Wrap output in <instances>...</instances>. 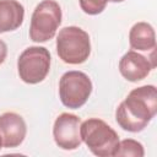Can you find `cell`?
<instances>
[{
    "label": "cell",
    "instance_id": "obj_9",
    "mask_svg": "<svg viewBox=\"0 0 157 157\" xmlns=\"http://www.w3.org/2000/svg\"><path fill=\"white\" fill-rule=\"evenodd\" d=\"M27 134V126L23 118L13 112H6L0 115V137L2 146L13 148L20 146Z\"/></svg>",
    "mask_w": 157,
    "mask_h": 157
},
{
    "label": "cell",
    "instance_id": "obj_6",
    "mask_svg": "<svg viewBox=\"0 0 157 157\" xmlns=\"http://www.w3.org/2000/svg\"><path fill=\"white\" fill-rule=\"evenodd\" d=\"M92 93V81L82 71H67L59 81V97L61 103L71 109L81 108Z\"/></svg>",
    "mask_w": 157,
    "mask_h": 157
},
{
    "label": "cell",
    "instance_id": "obj_1",
    "mask_svg": "<svg viewBox=\"0 0 157 157\" xmlns=\"http://www.w3.org/2000/svg\"><path fill=\"white\" fill-rule=\"evenodd\" d=\"M157 113V90L153 85H145L130 91L118 105L115 120L118 125L130 132L142 131Z\"/></svg>",
    "mask_w": 157,
    "mask_h": 157
},
{
    "label": "cell",
    "instance_id": "obj_5",
    "mask_svg": "<svg viewBox=\"0 0 157 157\" xmlns=\"http://www.w3.org/2000/svg\"><path fill=\"white\" fill-rule=\"evenodd\" d=\"M50 70V53L44 47H28L18 56L17 71L20 78L29 85L42 82Z\"/></svg>",
    "mask_w": 157,
    "mask_h": 157
},
{
    "label": "cell",
    "instance_id": "obj_3",
    "mask_svg": "<svg viewBox=\"0 0 157 157\" xmlns=\"http://www.w3.org/2000/svg\"><path fill=\"white\" fill-rule=\"evenodd\" d=\"M56 53L66 64L78 65L85 63L91 54L88 33L76 26L61 28L56 37Z\"/></svg>",
    "mask_w": 157,
    "mask_h": 157
},
{
    "label": "cell",
    "instance_id": "obj_10",
    "mask_svg": "<svg viewBox=\"0 0 157 157\" xmlns=\"http://www.w3.org/2000/svg\"><path fill=\"white\" fill-rule=\"evenodd\" d=\"M25 18V9L17 0H0V33L17 29Z\"/></svg>",
    "mask_w": 157,
    "mask_h": 157
},
{
    "label": "cell",
    "instance_id": "obj_14",
    "mask_svg": "<svg viewBox=\"0 0 157 157\" xmlns=\"http://www.w3.org/2000/svg\"><path fill=\"white\" fill-rule=\"evenodd\" d=\"M6 55H7V45L2 39H0V65L5 61Z\"/></svg>",
    "mask_w": 157,
    "mask_h": 157
},
{
    "label": "cell",
    "instance_id": "obj_8",
    "mask_svg": "<svg viewBox=\"0 0 157 157\" xmlns=\"http://www.w3.org/2000/svg\"><path fill=\"white\" fill-rule=\"evenodd\" d=\"M155 66L156 64L153 59L150 60L136 50H129L119 61V71L121 76L130 82H137L146 78Z\"/></svg>",
    "mask_w": 157,
    "mask_h": 157
},
{
    "label": "cell",
    "instance_id": "obj_13",
    "mask_svg": "<svg viewBox=\"0 0 157 157\" xmlns=\"http://www.w3.org/2000/svg\"><path fill=\"white\" fill-rule=\"evenodd\" d=\"M81 10L87 15H98L103 12L108 2H121L124 0H78Z\"/></svg>",
    "mask_w": 157,
    "mask_h": 157
},
{
    "label": "cell",
    "instance_id": "obj_15",
    "mask_svg": "<svg viewBox=\"0 0 157 157\" xmlns=\"http://www.w3.org/2000/svg\"><path fill=\"white\" fill-rule=\"evenodd\" d=\"M1 147H2V141H1V137H0V150H1Z\"/></svg>",
    "mask_w": 157,
    "mask_h": 157
},
{
    "label": "cell",
    "instance_id": "obj_11",
    "mask_svg": "<svg viewBox=\"0 0 157 157\" xmlns=\"http://www.w3.org/2000/svg\"><path fill=\"white\" fill-rule=\"evenodd\" d=\"M129 43L135 50H153L156 47V34L153 27L147 22L135 23L129 32Z\"/></svg>",
    "mask_w": 157,
    "mask_h": 157
},
{
    "label": "cell",
    "instance_id": "obj_4",
    "mask_svg": "<svg viewBox=\"0 0 157 157\" xmlns=\"http://www.w3.org/2000/svg\"><path fill=\"white\" fill-rule=\"evenodd\" d=\"M61 7L55 0H43L33 10L29 26V38L36 43L52 39L61 23Z\"/></svg>",
    "mask_w": 157,
    "mask_h": 157
},
{
    "label": "cell",
    "instance_id": "obj_7",
    "mask_svg": "<svg viewBox=\"0 0 157 157\" xmlns=\"http://www.w3.org/2000/svg\"><path fill=\"white\" fill-rule=\"evenodd\" d=\"M81 119L71 113H61L54 121L53 136L55 144L63 150H76L82 140L80 134Z\"/></svg>",
    "mask_w": 157,
    "mask_h": 157
},
{
    "label": "cell",
    "instance_id": "obj_12",
    "mask_svg": "<svg viewBox=\"0 0 157 157\" xmlns=\"http://www.w3.org/2000/svg\"><path fill=\"white\" fill-rule=\"evenodd\" d=\"M145 150L141 142L132 140V139H125L123 141H119L118 148L115 151V156H135V157H144Z\"/></svg>",
    "mask_w": 157,
    "mask_h": 157
},
{
    "label": "cell",
    "instance_id": "obj_2",
    "mask_svg": "<svg viewBox=\"0 0 157 157\" xmlns=\"http://www.w3.org/2000/svg\"><path fill=\"white\" fill-rule=\"evenodd\" d=\"M80 134L81 140L93 155L98 157L115 156L120 140L115 130L104 120L98 118H90L85 120L81 123Z\"/></svg>",
    "mask_w": 157,
    "mask_h": 157
}]
</instances>
